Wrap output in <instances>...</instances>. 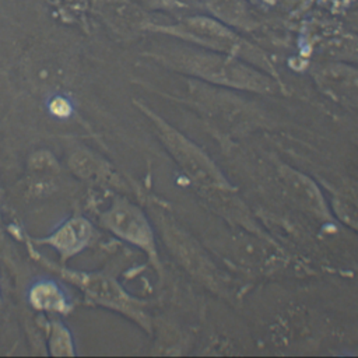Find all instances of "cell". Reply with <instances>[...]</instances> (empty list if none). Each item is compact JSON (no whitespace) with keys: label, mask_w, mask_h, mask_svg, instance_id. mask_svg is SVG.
Returning <instances> with one entry per match:
<instances>
[{"label":"cell","mask_w":358,"mask_h":358,"mask_svg":"<svg viewBox=\"0 0 358 358\" xmlns=\"http://www.w3.org/2000/svg\"><path fill=\"white\" fill-rule=\"evenodd\" d=\"M347 20H348V24H350V27H351L354 31H357V32H358V10H357V11H352V13H350Z\"/></svg>","instance_id":"7402d4cb"},{"label":"cell","mask_w":358,"mask_h":358,"mask_svg":"<svg viewBox=\"0 0 358 358\" xmlns=\"http://www.w3.org/2000/svg\"><path fill=\"white\" fill-rule=\"evenodd\" d=\"M317 85L336 99L358 101V69L338 63L319 66L313 74Z\"/></svg>","instance_id":"8fae6325"},{"label":"cell","mask_w":358,"mask_h":358,"mask_svg":"<svg viewBox=\"0 0 358 358\" xmlns=\"http://www.w3.org/2000/svg\"><path fill=\"white\" fill-rule=\"evenodd\" d=\"M147 11H164L179 13L187 8V4L180 0H134Z\"/></svg>","instance_id":"ffe728a7"},{"label":"cell","mask_w":358,"mask_h":358,"mask_svg":"<svg viewBox=\"0 0 358 358\" xmlns=\"http://www.w3.org/2000/svg\"><path fill=\"white\" fill-rule=\"evenodd\" d=\"M69 166L71 172L84 180H103L115 183L110 180L113 178L112 168L98 155L88 150H77L70 155Z\"/></svg>","instance_id":"2e32d148"},{"label":"cell","mask_w":358,"mask_h":358,"mask_svg":"<svg viewBox=\"0 0 358 358\" xmlns=\"http://www.w3.org/2000/svg\"><path fill=\"white\" fill-rule=\"evenodd\" d=\"M313 46L323 57L337 62L358 63V34L347 31L324 32Z\"/></svg>","instance_id":"4fadbf2b"},{"label":"cell","mask_w":358,"mask_h":358,"mask_svg":"<svg viewBox=\"0 0 358 358\" xmlns=\"http://www.w3.org/2000/svg\"><path fill=\"white\" fill-rule=\"evenodd\" d=\"M29 248V246H28ZM31 249V255L64 281L78 288L85 301L102 306L134 322L147 334H152V319L147 312V302L129 294L123 285L106 271L73 270L62 263H53Z\"/></svg>","instance_id":"277c9868"},{"label":"cell","mask_w":358,"mask_h":358,"mask_svg":"<svg viewBox=\"0 0 358 358\" xmlns=\"http://www.w3.org/2000/svg\"><path fill=\"white\" fill-rule=\"evenodd\" d=\"M49 110L57 117H66L71 112V103L69 99L60 94H53L49 99Z\"/></svg>","instance_id":"44dd1931"},{"label":"cell","mask_w":358,"mask_h":358,"mask_svg":"<svg viewBox=\"0 0 358 358\" xmlns=\"http://www.w3.org/2000/svg\"><path fill=\"white\" fill-rule=\"evenodd\" d=\"M98 222L116 238L143 250L158 275H162V263L154 229L150 220L137 204L124 197H116L110 206L99 214Z\"/></svg>","instance_id":"8992f818"},{"label":"cell","mask_w":358,"mask_h":358,"mask_svg":"<svg viewBox=\"0 0 358 358\" xmlns=\"http://www.w3.org/2000/svg\"><path fill=\"white\" fill-rule=\"evenodd\" d=\"M150 207L166 249L180 267L210 291L224 292L227 278L203 246L169 214L164 204L154 201Z\"/></svg>","instance_id":"5b68a950"},{"label":"cell","mask_w":358,"mask_h":358,"mask_svg":"<svg viewBox=\"0 0 358 358\" xmlns=\"http://www.w3.org/2000/svg\"><path fill=\"white\" fill-rule=\"evenodd\" d=\"M0 302H1V298H0Z\"/></svg>","instance_id":"603a6c76"},{"label":"cell","mask_w":358,"mask_h":358,"mask_svg":"<svg viewBox=\"0 0 358 358\" xmlns=\"http://www.w3.org/2000/svg\"><path fill=\"white\" fill-rule=\"evenodd\" d=\"M42 57H38L36 60H32L28 67L34 69V74L31 78L34 83V87L38 90H46L53 91L60 87L67 78L69 67L67 62L63 60L60 56L53 55H41ZM57 91V90H56Z\"/></svg>","instance_id":"5bb4252c"},{"label":"cell","mask_w":358,"mask_h":358,"mask_svg":"<svg viewBox=\"0 0 358 358\" xmlns=\"http://www.w3.org/2000/svg\"><path fill=\"white\" fill-rule=\"evenodd\" d=\"M101 11L108 22L120 34L150 31V27L154 24L147 10L134 0H103Z\"/></svg>","instance_id":"30bf717a"},{"label":"cell","mask_w":358,"mask_h":358,"mask_svg":"<svg viewBox=\"0 0 358 358\" xmlns=\"http://www.w3.org/2000/svg\"><path fill=\"white\" fill-rule=\"evenodd\" d=\"M238 98L222 92L200 91L193 96L196 108L210 119L217 129L232 134H242L260 126V115Z\"/></svg>","instance_id":"52a82bcc"},{"label":"cell","mask_w":358,"mask_h":358,"mask_svg":"<svg viewBox=\"0 0 358 358\" xmlns=\"http://www.w3.org/2000/svg\"><path fill=\"white\" fill-rule=\"evenodd\" d=\"M28 172L31 189L36 193H45L53 187V178L59 173V164L49 151L41 150L31 155Z\"/></svg>","instance_id":"ac0fdd59"},{"label":"cell","mask_w":358,"mask_h":358,"mask_svg":"<svg viewBox=\"0 0 358 358\" xmlns=\"http://www.w3.org/2000/svg\"><path fill=\"white\" fill-rule=\"evenodd\" d=\"M95 235L92 224L83 215H73L62 222L53 232L43 238H28L34 245H46L55 249L64 264L69 259L83 252Z\"/></svg>","instance_id":"9c48e42d"},{"label":"cell","mask_w":358,"mask_h":358,"mask_svg":"<svg viewBox=\"0 0 358 358\" xmlns=\"http://www.w3.org/2000/svg\"><path fill=\"white\" fill-rule=\"evenodd\" d=\"M330 208L344 225L358 231V183L347 182L333 190Z\"/></svg>","instance_id":"9a60e30c"},{"label":"cell","mask_w":358,"mask_h":358,"mask_svg":"<svg viewBox=\"0 0 358 358\" xmlns=\"http://www.w3.org/2000/svg\"><path fill=\"white\" fill-rule=\"evenodd\" d=\"M29 305L42 313L67 315L71 310V303L64 289L55 280H38L28 289Z\"/></svg>","instance_id":"7c38bea8"},{"label":"cell","mask_w":358,"mask_h":358,"mask_svg":"<svg viewBox=\"0 0 358 358\" xmlns=\"http://www.w3.org/2000/svg\"><path fill=\"white\" fill-rule=\"evenodd\" d=\"M137 106L150 119L162 147L214 213L257 238L273 241L259 227L236 189L201 147L148 106L143 103Z\"/></svg>","instance_id":"6da1fadb"},{"label":"cell","mask_w":358,"mask_h":358,"mask_svg":"<svg viewBox=\"0 0 358 358\" xmlns=\"http://www.w3.org/2000/svg\"><path fill=\"white\" fill-rule=\"evenodd\" d=\"M48 348L53 357H73L76 355L74 340L69 327L59 319L52 317L46 322Z\"/></svg>","instance_id":"d6986e66"},{"label":"cell","mask_w":358,"mask_h":358,"mask_svg":"<svg viewBox=\"0 0 358 358\" xmlns=\"http://www.w3.org/2000/svg\"><path fill=\"white\" fill-rule=\"evenodd\" d=\"M277 178L285 197L295 208L319 222H333L330 204L312 178L288 165L278 166Z\"/></svg>","instance_id":"ba28073f"},{"label":"cell","mask_w":358,"mask_h":358,"mask_svg":"<svg viewBox=\"0 0 358 358\" xmlns=\"http://www.w3.org/2000/svg\"><path fill=\"white\" fill-rule=\"evenodd\" d=\"M150 32H162L180 42L234 56L280 81L275 66L264 50L213 15H187L175 24L154 22Z\"/></svg>","instance_id":"3957f363"},{"label":"cell","mask_w":358,"mask_h":358,"mask_svg":"<svg viewBox=\"0 0 358 358\" xmlns=\"http://www.w3.org/2000/svg\"><path fill=\"white\" fill-rule=\"evenodd\" d=\"M164 66L211 85L273 95L282 90L278 80L229 55L203 49L186 42L154 55Z\"/></svg>","instance_id":"7a4b0ae2"},{"label":"cell","mask_w":358,"mask_h":358,"mask_svg":"<svg viewBox=\"0 0 358 358\" xmlns=\"http://www.w3.org/2000/svg\"><path fill=\"white\" fill-rule=\"evenodd\" d=\"M213 17L225 22L229 27L239 29H252L256 27V20L248 11L243 0H203Z\"/></svg>","instance_id":"e0dca14e"}]
</instances>
